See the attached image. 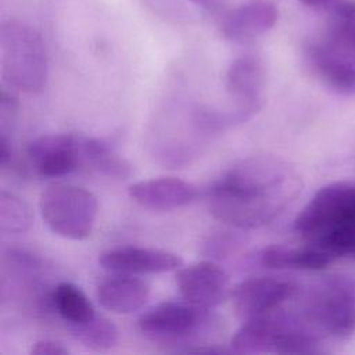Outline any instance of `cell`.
<instances>
[{
    "instance_id": "9a60e30c",
    "label": "cell",
    "mask_w": 355,
    "mask_h": 355,
    "mask_svg": "<svg viewBox=\"0 0 355 355\" xmlns=\"http://www.w3.org/2000/svg\"><path fill=\"white\" fill-rule=\"evenodd\" d=\"M150 284L144 279L128 273L103 280L97 287L98 304L114 313H132L140 309L150 295Z\"/></svg>"
},
{
    "instance_id": "7c38bea8",
    "label": "cell",
    "mask_w": 355,
    "mask_h": 355,
    "mask_svg": "<svg viewBox=\"0 0 355 355\" xmlns=\"http://www.w3.org/2000/svg\"><path fill=\"white\" fill-rule=\"evenodd\" d=\"M98 263L105 270L128 275L166 273L178 270L183 261L179 255L153 247L122 245L104 251Z\"/></svg>"
},
{
    "instance_id": "3957f363",
    "label": "cell",
    "mask_w": 355,
    "mask_h": 355,
    "mask_svg": "<svg viewBox=\"0 0 355 355\" xmlns=\"http://www.w3.org/2000/svg\"><path fill=\"white\" fill-rule=\"evenodd\" d=\"M295 312L320 337H348L355 330V277H323L304 294Z\"/></svg>"
},
{
    "instance_id": "ffe728a7",
    "label": "cell",
    "mask_w": 355,
    "mask_h": 355,
    "mask_svg": "<svg viewBox=\"0 0 355 355\" xmlns=\"http://www.w3.org/2000/svg\"><path fill=\"white\" fill-rule=\"evenodd\" d=\"M33 220L29 204L19 196L1 190L0 193V230L18 234L26 232Z\"/></svg>"
},
{
    "instance_id": "7a4b0ae2",
    "label": "cell",
    "mask_w": 355,
    "mask_h": 355,
    "mask_svg": "<svg viewBox=\"0 0 355 355\" xmlns=\"http://www.w3.org/2000/svg\"><path fill=\"white\" fill-rule=\"evenodd\" d=\"M0 65L6 85L39 93L47 80V53L42 35L29 24L7 19L0 25Z\"/></svg>"
},
{
    "instance_id": "7402d4cb",
    "label": "cell",
    "mask_w": 355,
    "mask_h": 355,
    "mask_svg": "<svg viewBox=\"0 0 355 355\" xmlns=\"http://www.w3.org/2000/svg\"><path fill=\"white\" fill-rule=\"evenodd\" d=\"M240 244L239 236L230 234V232H220L205 243V252L212 258H225L234 252Z\"/></svg>"
},
{
    "instance_id": "4fadbf2b",
    "label": "cell",
    "mask_w": 355,
    "mask_h": 355,
    "mask_svg": "<svg viewBox=\"0 0 355 355\" xmlns=\"http://www.w3.org/2000/svg\"><path fill=\"white\" fill-rule=\"evenodd\" d=\"M128 194L143 208L172 211L193 204L198 197V190L183 179L165 176L132 183L128 187Z\"/></svg>"
},
{
    "instance_id": "52a82bcc",
    "label": "cell",
    "mask_w": 355,
    "mask_h": 355,
    "mask_svg": "<svg viewBox=\"0 0 355 355\" xmlns=\"http://www.w3.org/2000/svg\"><path fill=\"white\" fill-rule=\"evenodd\" d=\"M355 202L354 182H333L320 187L294 220V230L308 240L318 241Z\"/></svg>"
},
{
    "instance_id": "30bf717a",
    "label": "cell",
    "mask_w": 355,
    "mask_h": 355,
    "mask_svg": "<svg viewBox=\"0 0 355 355\" xmlns=\"http://www.w3.org/2000/svg\"><path fill=\"white\" fill-rule=\"evenodd\" d=\"M80 135H42L26 146V157L36 175L61 178L82 168Z\"/></svg>"
},
{
    "instance_id": "5b68a950",
    "label": "cell",
    "mask_w": 355,
    "mask_h": 355,
    "mask_svg": "<svg viewBox=\"0 0 355 355\" xmlns=\"http://www.w3.org/2000/svg\"><path fill=\"white\" fill-rule=\"evenodd\" d=\"M39 208L46 226L54 234L69 240L89 237L98 214L96 196L68 183L49 186L40 196Z\"/></svg>"
},
{
    "instance_id": "d4e9b609",
    "label": "cell",
    "mask_w": 355,
    "mask_h": 355,
    "mask_svg": "<svg viewBox=\"0 0 355 355\" xmlns=\"http://www.w3.org/2000/svg\"><path fill=\"white\" fill-rule=\"evenodd\" d=\"M190 1L194 3V4H197V6H204V7H205V6L209 4L211 0H190Z\"/></svg>"
},
{
    "instance_id": "44dd1931",
    "label": "cell",
    "mask_w": 355,
    "mask_h": 355,
    "mask_svg": "<svg viewBox=\"0 0 355 355\" xmlns=\"http://www.w3.org/2000/svg\"><path fill=\"white\" fill-rule=\"evenodd\" d=\"M71 331L78 341L93 351H107L118 341L116 326L103 316H96L83 324L73 326Z\"/></svg>"
},
{
    "instance_id": "cb8c5ba5",
    "label": "cell",
    "mask_w": 355,
    "mask_h": 355,
    "mask_svg": "<svg viewBox=\"0 0 355 355\" xmlns=\"http://www.w3.org/2000/svg\"><path fill=\"white\" fill-rule=\"evenodd\" d=\"M301 4L319 11V12H326V14H333L337 7L341 4L343 0H298Z\"/></svg>"
},
{
    "instance_id": "e0dca14e",
    "label": "cell",
    "mask_w": 355,
    "mask_h": 355,
    "mask_svg": "<svg viewBox=\"0 0 355 355\" xmlns=\"http://www.w3.org/2000/svg\"><path fill=\"white\" fill-rule=\"evenodd\" d=\"M79 146L82 168L118 180L128 179L132 175V165L108 141L80 135Z\"/></svg>"
},
{
    "instance_id": "ac0fdd59",
    "label": "cell",
    "mask_w": 355,
    "mask_h": 355,
    "mask_svg": "<svg viewBox=\"0 0 355 355\" xmlns=\"http://www.w3.org/2000/svg\"><path fill=\"white\" fill-rule=\"evenodd\" d=\"M50 304L69 329L94 319L96 309L85 291L69 282L58 283L50 297Z\"/></svg>"
},
{
    "instance_id": "6da1fadb",
    "label": "cell",
    "mask_w": 355,
    "mask_h": 355,
    "mask_svg": "<svg viewBox=\"0 0 355 355\" xmlns=\"http://www.w3.org/2000/svg\"><path fill=\"white\" fill-rule=\"evenodd\" d=\"M298 172L273 155L234 162L207 190L209 212L236 229H258L275 220L301 193Z\"/></svg>"
},
{
    "instance_id": "277c9868",
    "label": "cell",
    "mask_w": 355,
    "mask_h": 355,
    "mask_svg": "<svg viewBox=\"0 0 355 355\" xmlns=\"http://www.w3.org/2000/svg\"><path fill=\"white\" fill-rule=\"evenodd\" d=\"M215 326L214 316L209 309L198 308L187 301H165L144 312L139 320L137 327L140 333L155 343L173 345H182L180 351L197 352L202 348V340L207 337L208 331Z\"/></svg>"
},
{
    "instance_id": "ba28073f",
    "label": "cell",
    "mask_w": 355,
    "mask_h": 355,
    "mask_svg": "<svg viewBox=\"0 0 355 355\" xmlns=\"http://www.w3.org/2000/svg\"><path fill=\"white\" fill-rule=\"evenodd\" d=\"M298 291V286L291 280L255 276L237 283L230 291V298L237 316L248 320L283 308Z\"/></svg>"
},
{
    "instance_id": "d6986e66",
    "label": "cell",
    "mask_w": 355,
    "mask_h": 355,
    "mask_svg": "<svg viewBox=\"0 0 355 355\" xmlns=\"http://www.w3.org/2000/svg\"><path fill=\"white\" fill-rule=\"evenodd\" d=\"M334 258L341 255H355V202L351 204L338 220L316 241L312 243Z\"/></svg>"
},
{
    "instance_id": "5bb4252c",
    "label": "cell",
    "mask_w": 355,
    "mask_h": 355,
    "mask_svg": "<svg viewBox=\"0 0 355 355\" xmlns=\"http://www.w3.org/2000/svg\"><path fill=\"white\" fill-rule=\"evenodd\" d=\"M277 17V8L272 1L250 0L223 17L220 32L229 40L247 43L270 31Z\"/></svg>"
},
{
    "instance_id": "9c48e42d",
    "label": "cell",
    "mask_w": 355,
    "mask_h": 355,
    "mask_svg": "<svg viewBox=\"0 0 355 355\" xmlns=\"http://www.w3.org/2000/svg\"><path fill=\"white\" fill-rule=\"evenodd\" d=\"M306 58L329 87L340 93H355V46L330 33L306 49Z\"/></svg>"
},
{
    "instance_id": "603a6c76",
    "label": "cell",
    "mask_w": 355,
    "mask_h": 355,
    "mask_svg": "<svg viewBox=\"0 0 355 355\" xmlns=\"http://www.w3.org/2000/svg\"><path fill=\"white\" fill-rule=\"evenodd\" d=\"M32 355H67L68 349L62 343L51 338L37 340L32 344L31 348Z\"/></svg>"
},
{
    "instance_id": "2e32d148",
    "label": "cell",
    "mask_w": 355,
    "mask_h": 355,
    "mask_svg": "<svg viewBox=\"0 0 355 355\" xmlns=\"http://www.w3.org/2000/svg\"><path fill=\"white\" fill-rule=\"evenodd\" d=\"M333 259L334 257L330 252L311 243L301 247L268 245L258 254L259 263L268 269L320 270Z\"/></svg>"
},
{
    "instance_id": "8fae6325",
    "label": "cell",
    "mask_w": 355,
    "mask_h": 355,
    "mask_svg": "<svg viewBox=\"0 0 355 355\" xmlns=\"http://www.w3.org/2000/svg\"><path fill=\"white\" fill-rule=\"evenodd\" d=\"M176 287L184 301L204 309L220 305L229 295V276L214 261H200L179 268Z\"/></svg>"
},
{
    "instance_id": "8992f818",
    "label": "cell",
    "mask_w": 355,
    "mask_h": 355,
    "mask_svg": "<svg viewBox=\"0 0 355 355\" xmlns=\"http://www.w3.org/2000/svg\"><path fill=\"white\" fill-rule=\"evenodd\" d=\"M265 82L266 72L261 57L243 54L230 62L225 87L229 98L234 103V107L227 111L233 126L248 121L262 108Z\"/></svg>"
}]
</instances>
